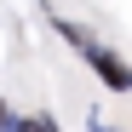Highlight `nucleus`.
I'll use <instances>...</instances> for the list:
<instances>
[{
    "label": "nucleus",
    "instance_id": "nucleus-2",
    "mask_svg": "<svg viewBox=\"0 0 132 132\" xmlns=\"http://www.w3.org/2000/svg\"><path fill=\"white\" fill-rule=\"evenodd\" d=\"M6 126H12V115H6V103H0V132H6Z\"/></svg>",
    "mask_w": 132,
    "mask_h": 132
},
{
    "label": "nucleus",
    "instance_id": "nucleus-3",
    "mask_svg": "<svg viewBox=\"0 0 132 132\" xmlns=\"http://www.w3.org/2000/svg\"><path fill=\"white\" fill-rule=\"evenodd\" d=\"M6 132H29V121H12V126H6Z\"/></svg>",
    "mask_w": 132,
    "mask_h": 132
},
{
    "label": "nucleus",
    "instance_id": "nucleus-1",
    "mask_svg": "<svg viewBox=\"0 0 132 132\" xmlns=\"http://www.w3.org/2000/svg\"><path fill=\"white\" fill-rule=\"evenodd\" d=\"M63 35H69L75 46L86 52V63H92V69L103 75V86H109V92H126V86H132V69H126V63H121L115 52H109V46H98V40H86V35H80V29H69V23H63Z\"/></svg>",
    "mask_w": 132,
    "mask_h": 132
}]
</instances>
